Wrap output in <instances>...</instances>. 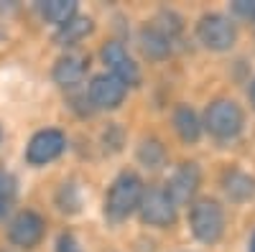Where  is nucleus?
Here are the masks:
<instances>
[{
	"instance_id": "1",
	"label": "nucleus",
	"mask_w": 255,
	"mask_h": 252,
	"mask_svg": "<svg viewBox=\"0 0 255 252\" xmlns=\"http://www.w3.org/2000/svg\"><path fill=\"white\" fill-rule=\"evenodd\" d=\"M143 191H145V183L140 181V176L133 171H123L108 188V196H105V217L113 224L125 222L133 212H138Z\"/></svg>"
},
{
	"instance_id": "2",
	"label": "nucleus",
	"mask_w": 255,
	"mask_h": 252,
	"mask_svg": "<svg viewBox=\"0 0 255 252\" xmlns=\"http://www.w3.org/2000/svg\"><path fill=\"white\" fill-rule=\"evenodd\" d=\"M202 128L217 140H232L245 128V112L235 99H215L207 104Z\"/></svg>"
},
{
	"instance_id": "3",
	"label": "nucleus",
	"mask_w": 255,
	"mask_h": 252,
	"mask_svg": "<svg viewBox=\"0 0 255 252\" xmlns=\"http://www.w3.org/2000/svg\"><path fill=\"white\" fill-rule=\"evenodd\" d=\"M189 229L202 245H217L225 235V209L217 199H197L189 206Z\"/></svg>"
},
{
	"instance_id": "4",
	"label": "nucleus",
	"mask_w": 255,
	"mask_h": 252,
	"mask_svg": "<svg viewBox=\"0 0 255 252\" xmlns=\"http://www.w3.org/2000/svg\"><path fill=\"white\" fill-rule=\"evenodd\" d=\"M194 36L209 51H230L238 44V26L225 13H204L194 26Z\"/></svg>"
},
{
	"instance_id": "5",
	"label": "nucleus",
	"mask_w": 255,
	"mask_h": 252,
	"mask_svg": "<svg viewBox=\"0 0 255 252\" xmlns=\"http://www.w3.org/2000/svg\"><path fill=\"white\" fill-rule=\"evenodd\" d=\"M138 217L143 224L148 227H174L179 219V206L174 204V199L166 194L163 186H148L143 191V199L138 204Z\"/></svg>"
},
{
	"instance_id": "6",
	"label": "nucleus",
	"mask_w": 255,
	"mask_h": 252,
	"mask_svg": "<svg viewBox=\"0 0 255 252\" xmlns=\"http://www.w3.org/2000/svg\"><path fill=\"white\" fill-rule=\"evenodd\" d=\"M44 235H46V222L38 212H33V209L18 212L8 224V240L18 250H33L41 240H44Z\"/></svg>"
},
{
	"instance_id": "7",
	"label": "nucleus",
	"mask_w": 255,
	"mask_h": 252,
	"mask_svg": "<svg viewBox=\"0 0 255 252\" xmlns=\"http://www.w3.org/2000/svg\"><path fill=\"white\" fill-rule=\"evenodd\" d=\"M199 186H202V168L194 161H184L171 171V176H168L163 188H166V194L174 199L176 206H184L189 201H194Z\"/></svg>"
},
{
	"instance_id": "8",
	"label": "nucleus",
	"mask_w": 255,
	"mask_h": 252,
	"mask_svg": "<svg viewBox=\"0 0 255 252\" xmlns=\"http://www.w3.org/2000/svg\"><path fill=\"white\" fill-rule=\"evenodd\" d=\"M105 67H108V74H113L115 79H120L125 87H138L140 84V67L133 61V56L125 51V46L120 41H108L100 51Z\"/></svg>"
},
{
	"instance_id": "9",
	"label": "nucleus",
	"mask_w": 255,
	"mask_h": 252,
	"mask_svg": "<svg viewBox=\"0 0 255 252\" xmlns=\"http://www.w3.org/2000/svg\"><path fill=\"white\" fill-rule=\"evenodd\" d=\"M64 148H67V135L56 128H46V130H38L28 145H26V161L31 166H46L51 161H56Z\"/></svg>"
},
{
	"instance_id": "10",
	"label": "nucleus",
	"mask_w": 255,
	"mask_h": 252,
	"mask_svg": "<svg viewBox=\"0 0 255 252\" xmlns=\"http://www.w3.org/2000/svg\"><path fill=\"white\" fill-rule=\"evenodd\" d=\"M125 94H128V87L108 72L92 77L90 87H87V97L95 110H118L125 102Z\"/></svg>"
},
{
	"instance_id": "11",
	"label": "nucleus",
	"mask_w": 255,
	"mask_h": 252,
	"mask_svg": "<svg viewBox=\"0 0 255 252\" xmlns=\"http://www.w3.org/2000/svg\"><path fill=\"white\" fill-rule=\"evenodd\" d=\"M87 69H90V56H84L79 51H69L56 59L51 77L61 89H77L84 82V77H87Z\"/></svg>"
},
{
	"instance_id": "12",
	"label": "nucleus",
	"mask_w": 255,
	"mask_h": 252,
	"mask_svg": "<svg viewBox=\"0 0 255 252\" xmlns=\"http://www.w3.org/2000/svg\"><path fill=\"white\" fill-rule=\"evenodd\" d=\"M138 44H140V51L148 61H166L168 56L174 54V46L176 41L168 36L161 26H156L153 20L151 23L140 26L138 31Z\"/></svg>"
},
{
	"instance_id": "13",
	"label": "nucleus",
	"mask_w": 255,
	"mask_h": 252,
	"mask_svg": "<svg viewBox=\"0 0 255 252\" xmlns=\"http://www.w3.org/2000/svg\"><path fill=\"white\" fill-rule=\"evenodd\" d=\"M222 191L232 204H245L255 196V178L240 168H227L222 173Z\"/></svg>"
},
{
	"instance_id": "14",
	"label": "nucleus",
	"mask_w": 255,
	"mask_h": 252,
	"mask_svg": "<svg viewBox=\"0 0 255 252\" xmlns=\"http://www.w3.org/2000/svg\"><path fill=\"white\" fill-rule=\"evenodd\" d=\"M171 122H174V130H176V135L184 140V143H197L199 138H202V133H204V128H202V117L197 115V110L191 107V104H179V107L174 110V117H171Z\"/></svg>"
},
{
	"instance_id": "15",
	"label": "nucleus",
	"mask_w": 255,
	"mask_h": 252,
	"mask_svg": "<svg viewBox=\"0 0 255 252\" xmlns=\"http://www.w3.org/2000/svg\"><path fill=\"white\" fill-rule=\"evenodd\" d=\"M92 31H95L92 18L77 13L72 20H67L64 26L56 28V33H54V44H56V46H77L79 41H82V38H87Z\"/></svg>"
},
{
	"instance_id": "16",
	"label": "nucleus",
	"mask_w": 255,
	"mask_h": 252,
	"mask_svg": "<svg viewBox=\"0 0 255 252\" xmlns=\"http://www.w3.org/2000/svg\"><path fill=\"white\" fill-rule=\"evenodd\" d=\"M135 156H138V163H140L143 168H148V171H161V168L166 166V161H168V153H166L163 143H161L158 138H145V140H140Z\"/></svg>"
},
{
	"instance_id": "17",
	"label": "nucleus",
	"mask_w": 255,
	"mask_h": 252,
	"mask_svg": "<svg viewBox=\"0 0 255 252\" xmlns=\"http://www.w3.org/2000/svg\"><path fill=\"white\" fill-rule=\"evenodd\" d=\"M41 18L49 20L54 26H64L67 20H72L77 15V3L74 0H46V3H38L36 5Z\"/></svg>"
},
{
	"instance_id": "18",
	"label": "nucleus",
	"mask_w": 255,
	"mask_h": 252,
	"mask_svg": "<svg viewBox=\"0 0 255 252\" xmlns=\"http://www.w3.org/2000/svg\"><path fill=\"white\" fill-rule=\"evenodd\" d=\"M56 206L59 212L64 214H77L79 206H82V194H79V186L74 183H64L56 194Z\"/></svg>"
},
{
	"instance_id": "19",
	"label": "nucleus",
	"mask_w": 255,
	"mask_h": 252,
	"mask_svg": "<svg viewBox=\"0 0 255 252\" xmlns=\"http://www.w3.org/2000/svg\"><path fill=\"white\" fill-rule=\"evenodd\" d=\"M15 194H18V183H15V178L5 171V168H0V217H5V212L13 206Z\"/></svg>"
},
{
	"instance_id": "20",
	"label": "nucleus",
	"mask_w": 255,
	"mask_h": 252,
	"mask_svg": "<svg viewBox=\"0 0 255 252\" xmlns=\"http://www.w3.org/2000/svg\"><path fill=\"white\" fill-rule=\"evenodd\" d=\"M232 13L245 20H255V0H235L232 3Z\"/></svg>"
},
{
	"instance_id": "21",
	"label": "nucleus",
	"mask_w": 255,
	"mask_h": 252,
	"mask_svg": "<svg viewBox=\"0 0 255 252\" xmlns=\"http://www.w3.org/2000/svg\"><path fill=\"white\" fill-rule=\"evenodd\" d=\"M56 252H82V247H79V242H77L74 235L64 232L59 237V242H56Z\"/></svg>"
},
{
	"instance_id": "22",
	"label": "nucleus",
	"mask_w": 255,
	"mask_h": 252,
	"mask_svg": "<svg viewBox=\"0 0 255 252\" xmlns=\"http://www.w3.org/2000/svg\"><path fill=\"white\" fill-rule=\"evenodd\" d=\"M248 97H250V104H253V110H255V79L250 82V89H248Z\"/></svg>"
},
{
	"instance_id": "23",
	"label": "nucleus",
	"mask_w": 255,
	"mask_h": 252,
	"mask_svg": "<svg viewBox=\"0 0 255 252\" xmlns=\"http://www.w3.org/2000/svg\"><path fill=\"white\" fill-rule=\"evenodd\" d=\"M248 252H255V235H253V240H250V250Z\"/></svg>"
}]
</instances>
